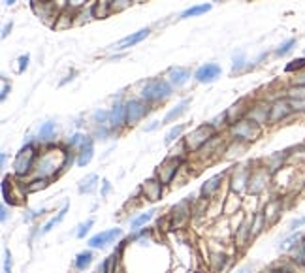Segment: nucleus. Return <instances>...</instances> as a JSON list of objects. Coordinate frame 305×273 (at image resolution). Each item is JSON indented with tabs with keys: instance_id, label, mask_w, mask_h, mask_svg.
Segmentation results:
<instances>
[{
	"instance_id": "nucleus-1",
	"label": "nucleus",
	"mask_w": 305,
	"mask_h": 273,
	"mask_svg": "<svg viewBox=\"0 0 305 273\" xmlns=\"http://www.w3.org/2000/svg\"><path fill=\"white\" fill-rule=\"evenodd\" d=\"M66 160H68V149H61L49 145L47 151L40 153L34 166V175L36 177H57L66 170Z\"/></svg>"
},
{
	"instance_id": "nucleus-2",
	"label": "nucleus",
	"mask_w": 305,
	"mask_h": 273,
	"mask_svg": "<svg viewBox=\"0 0 305 273\" xmlns=\"http://www.w3.org/2000/svg\"><path fill=\"white\" fill-rule=\"evenodd\" d=\"M38 157H40L38 145L34 141H29L15 155V160H13V175L15 177H29L31 173H34V166H36Z\"/></svg>"
},
{
	"instance_id": "nucleus-3",
	"label": "nucleus",
	"mask_w": 305,
	"mask_h": 273,
	"mask_svg": "<svg viewBox=\"0 0 305 273\" xmlns=\"http://www.w3.org/2000/svg\"><path fill=\"white\" fill-rule=\"evenodd\" d=\"M171 87L173 85L166 81V79H160V77H155V79H149L143 83L139 95L145 102H162L171 96Z\"/></svg>"
},
{
	"instance_id": "nucleus-4",
	"label": "nucleus",
	"mask_w": 305,
	"mask_h": 273,
	"mask_svg": "<svg viewBox=\"0 0 305 273\" xmlns=\"http://www.w3.org/2000/svg\"><path fill=\"white\" fill-rule=\"evenodd\" d=\"M215 136H217V128L211 125V123H205V125L196 126L183 141H185L189 153H198V151Z\"/></svg>"
},
{
	"instance_id": "nucleus-5",
	"label": "nucleus",
	"mask_w": 305,
	"mask_h": 273,
	"mask_svg": "<svg viewBox=\"0 0 305 273\" xmlns=\"http://www.w3.org/2000/svg\"><path fill=\"white\" fill-rule=\"evenodd\" d=\"M230 130L234 139L243 141V143L245 141H254L256 137L260 136V125L254 123L253 119H249V117H245L241 121H237L236 125H232Z\"/></svg>"
},
{
	"instance_id": "nucleus-6",
	"label": "nucleus",
	"mask_w": 305,
	"mask_h": 273,
	"mask_svg": "<svg viewBox=\"0 0 305 273\" xmlns=\"http://www.w3.org/2000/svg\"><path fill=\"white\" fill-rule=\"evenodd\" d=\"M183 164H185V157H171V155H169V157L158 166L155 175L168 187V185H171V181L177 177L179 170L183 168Z\"/></svg>"
},
{
	"instance_id": "nucleus-7",
	"label": "nucleus",
	"mask_w": 305,
	"mask_h": 273,
	"mask_svg": "<svg viewBox=\"0 0 305 273\" xmlns=\"http://www.w3.org/2000/svg\"><path fill=\"white\" fill-rule=\"evenodd\" d=\"M125 105H127V125L130 126L137 125L149 113V104L143 98H130L128 102H125Z\"/></svg>"
},
{
	"instance_id": "nucleus-8",
	"label": "nucleus",
	"mask_w": 305,
	"mask_h": 273,
	"mask_svg": "<svg viewBox=\"0 0 305 273\" xmlns=\"http://www.w3.org/2000/svg\"><path fill=\"white\" fill-rule=\"evenodd\" d=\"M192 213V196H187L185 200H181L179 204H175L171 207V213H169V221H171V228H175L179 224L187 221Z\"/></svg>"
},
{
	"instance_id": "nucleus-9",
	"label": "nucleus",
	"mask_w": 305,
	"mask_h": 273,
	"mask_svg": "<svg viewBox=\"0 0 305 273\" xmlns=\"http://www.w3.org/2000/svg\"><path fill=\"white\" fill-rule=\"evenodd\" d=\"M121 236H123V230H121V228H111V230L98 232V234H95V236L87 241V245H89L91 249H104V247H107L109 243H113L117 238H121Z\"/></svg>"
},
{
	"instance_id": "nucleus-10",
	"label": "nucleus",
	"mask_w": 305,
	"mask_h": 273,
	"mask_svg": "<svg viewBox=\"0 0 305 273\" xmlns=\"http://www.w3.org/2000/svg\"><path fill=\"white\" fill-rule=\"evenodd\" d=\"M164 183L157 177V175H153L151 179H147L139 189H141V194H143V198L149 200V202H158V200L162 198V194H164Z\"/></svg>"
},
{
	"instance_id": "nucleus-11",
	"label": "nucleus",
	"mask_w": 305,
	"mask_h": 273,
	"mask_svg": "<svg viewBox=\"0 0 305 273\" xmlns=\"http://www.w3.org/2000/svg\"><path fill=\"white\" fill-rule=\"evenodd\" d=\"M270 170H254L251 171V177H249V183H247V190L251 192V194H260L266 187H268V183H270Z\"/></svg>"
},
{
	"instance_id": "nucleus-12",
	"label": "nucleus",
	"mask_w": 305,
	"mask_h": 273,
	"mask_svg": "<svg viewBox=\"0 0 305 273\" xmlns=\"http://www.w3.org/2000/svg\"><path fill=\"white\" fill-rule=\"evenodd\" d=\"M221 66L215 63H207L200 66L196 72H194V79L198 81V83H213V81H217L219 77H221Z\"/></svg>"
},
{
	"instance_id": "nucleus-13",
	"label": "nucleus",
	"mask_w": 305,
	"mask_h": 273,
	"mask_svg": "<svg viewBox=\"0 0 305 273\" xmlns=\"http://www.w3.org/2000/svg\"><path fill=\"white\" fill-rule=\"evenodd\" d=\"M93 157H95V137L85 136L81 147L77 149V158H75V162H77L79 168H85V166L93 160Z\"/></svg>"
},
{
	"instance_id": "nucleus-14",
	"label": "nucleus",
	"mask_w": 305,
	"mask_h": 273,
	"mask_svg": "<svg viewBox=\"0 0 305 273\" xmlns=\"http://www.w3.org/2000/svg\"><path fill=\"white\" fill-rule=\"evenodd\" d=\"M292 111H294V109H292V105H290V100H284V98L275 100L273 104H271V111H270V125L286 119Z\"/></svg>"
},
{
	"instance_id": "nucleus-15",
	"label": "nucleus",
	"mask_w": 305,
	"mask_h": 273,
	"mask_svg": "<svg viewBox=\"0 0 305 273\" xmlns=\"http://www.w3.org/2000/svg\"><path fill=\"white\" fill-rule=\"evenodd\" d=\"M127 125V105L123 102H115L113 107L109 109V128L119 130Z\"/></svg>"
},
{
	"instance_id": "nucleus-16",
	"label": "nucleus",
	"mask_w": 305,
	"mask_h": 273,
	"mask_svg": "<svg viewBox=\"0 0 305 273\" xmlns=\"http://www.w3.org/2000/svg\"><path fill=\"white\" fill-rule=\"evenodd\" d=\"M224 175L226 173H217V175H213L211 179H207L203 185H202V189H200V196L202 200L205 202V200H209L217 190L221 189V185H222V181H224Z\"/></svg>"
},
{
	"instance_id": "nucleus-17",
	"label": "nucleus",
	"mask_w": 305,
	"mask_h": 273,
	"mask_svg": "<svg viewBox=\"0 0 305 273\" xmlns=\"http://www.w3.org/2000/svg\"><path fill=\"white\" fill-rule=\"evenodd\" d=\"M149 34H151V29H141V31L134 32V34H128L123 40H119L117 45H113L111 49H127V47H132V45L139 43L141 40H145Z\"/></svg>"
},
{
	"instance_id": "nucleus-18",
	"label": "nucleus",
	"mask_w": 305,
	"mask_h": 273,
	"mask_svg": "<svg viewBox=\"0 0 305 273\" xmlns=\"http://www.w3.org/2000/svg\"><path fill=\"white\" fill-rule=\"evenodd\" d=\"M245 98H241V100H237L236 104L232 105L230 109L226 111V119H228V125H236L237 121H241V119H245V115H249V111L251 109H247V107H243L245 105Z\"/></svg>"
},
{
	"instance_id": "nucleus-19",
	"label": "nucleus",
	"mask_w": 305,
	"mask_h": 273,
	"mask_svg": "<svg viewBox=\"0 0 305 273\" xmlns=\"http://www.w3.org/2000/svg\"><path fill=\"white\" fill-rule=\"evenodd\" d=\"M251 177V168H241L237 171H234V175L230 179V185L234 192H241L243 189H247V183Z\"/></svg>"
},
{
	"instance_id": "nucleus-20",
	"label": "nucleus",
	"mask_w": 305,
	"mask_h": 273,
	"mask_svg": "<svg viewBox=\"0 0 305 273\" xmlns=\"http://www.w3.org/2000/svg\"><path fill=\"white\" fill-rule=\"evenodd\" d=\"M19 196L13 192V181H11L10 175H6V177L2 179V200H4V204L6 205H17L19 204Z\"/></svg>"
},
{
	"instance_id": "nucleus-21",
	"label": "nucleus",
	"mask_w": 305,
	"mask_h": 273,
	"mask_svg": "<svg viewBox=\"0 0 305 273\" xmlns=\"http://www.w3.org/2000/svg\"><path fill=\"white\" fill-rule=\"evenodd\" d=\"M270 111H271V105L258 104L249 111V115L247 117L253 119L254 123H258V125H264V123H270Z\"/></svg>"
},
{
	"instance_id": "nucleus-22",
	"label": "nucleus",
	"mask_w": 305,
	"mask_h": 273,
	"mask_svg": "<svg viewBox=\"0 0 305 273\" xmlns=\"http://www.w3.org/2000/svg\"><path fill=\"white\" fill-rule=\"evenodd\" d=\"M190 79V72L187 68H171L169 70V83L173 85V87H181V85H185L187 81Z\"/></svg>"
},
{
	"instance_id": "nucleus-23",
	"label": "nucleus",
	"mask_w": 305,
	"mask_h": 273,
	"mask_svg": "<svg viewBox=\"0 0 305 273\" xmlns=\"http://www.w3.org/2000/svg\"><path fill=\"white\" fill-rule=\"evenodd\" d=\"M96 185H98V175L89 173L87 177H83L77 183V190H79V194H91V192H95Z\"/></svg>"
},
{
	"instance_id": "nucleus-24",
	"label": "nucleus",
	"mask_w": 305,
	"mask_h": 273,
	"mask_svg": "<svg viewBox=\"0 0 305 273\" xmlns=\"http://www.w3.org/2000/svg\"><path fill=\"white\" fill-rule=\"evenodd\" d=\"M190 105V98H183L181 102H179L173 109H169L168 113H166V117H164V123H173L177 117H181L185 111H187V107Z\"/></svg>"
},
{
	"instance_id": "nucleus-25",
	"label": "nucleus",
	"mask_w": 305,
	"mask_h": 273,
	"mask_svg": "<svg viewBox=\"0 0 305 273\" xmlns=\"http://www.w3.org/2000/svg\"><path fill=\"white\" fill-rule=\"evenodd\" d=\"M93 252L91 251H83V252H79L77 256L74 258V270L75 272H85L91 264H93Z\"/></svg>"
},
{
	"instance_id": "nucleus-26",
	"label": "nucleus",
	"mask_w": 305,
	"mask_h": 273,
	"mask_svg": "<svg viewBox=\"0 0 305 273\" xmlns=\"http://www.w3.org/2000/svg\"><path fill=\"white\" fill-rule=\"evenodd\" d=\"M219 149H221V137L219 136H215L213 139H209L203 147L198 151L200 153V157L202 158H205V157H209V155H215V153H219Z\"/></svg>"
},
{
	"instance_id": "nucleus-27",
	"label": "nucleus",
	"mask_w": 305,
	"mask_h": 273,
	"mask_svg": "<svg viewBox=\"0 0 305 273\" xmlns=\"http://www.w3.org/2000/svg\"><path fill=\"white\" fill-rule=\"evenodd\" d=\"M279 213H281V200L270 202V204L266 205V209H264V215H266V221L268 222H273Z\"/></svg>"
},
{
	"instance_id": "nucleus-28",
	"label": "nucleus",
	"mask_w": 305,
	"mask_h": 273,
	"mask_svg": "<svg viewBox=\"0 0 305 273\" xmlns=\"http://www.w3.org/2000/svg\"><path fill=\"white\" fill-rule=\"evenodd\" d=\"M266 224H268V221H266V215H264L262 211H260V213H256V215H254V219H253V222H251V236L256 238V236H258V234L266 228Z\"/></svg>"
},
{
	"instance_id": "nucleus-29",
	"label": "nucleus",
	"mask_w": 305,
	"mask_h": 273,
	"mask_svg": "<svg viewBox=\"0 0 305 273\" xmlns=\"http://www.w3.org/2000/svg\"><path fill=\"white\" fill-rule=\"evenodd\" d=\"M155 213H157V209H149V211H145V213H141L139 217H136V219H132V221H130V230H137L139 226L147 224V222L155 217Z\"/></svg>"
},
{
	"instance_id": "nucleus-30",
	"label": "nucleus",
	"mask_w": 305,
	"mask_h": 273,
	"mask_svg": "<svg viewBox=\"0 0 305 273\" xmlns=\"http://www.w3.org/2000/svg\"><path fill=\"white\" fill-rule=\"evenodd\" d=\"M211 10V4H200V6H192L189 10L181 13V19H189V17H198L202 13H207Z\"/></svg>"
},
{
	"instance_id": "nucleus-31",
	"label": "nucleus",
	"mask_w": 305,
	"mask_h": 273,
	"mask_svg": "<svg viewBox=\"0 0 305 273\" xmlns=\"http://www.w3.org/2000/svg\"><path fill=\"white\" fill-rule=\"evenodd\" d=\"M55 130H57V125L53 123V121H47V123H43L42 126H40V134H38V137H40V141H49L53 136H55Z\"/></svg>"
},
{
	"instance_id": "nucleus-32",
	"label": "nucleus",
	"mask_w": 305,
	"mask_h": 273,
	"mask_svg": "<svg viewBox=\"0 0 305 273\" xmlns=\"http://www.w3.org/2000/svg\"><path fill=\"white\" fill-rule=\"evenodd\" d=\"M213 258H211V262H213V270L217 273H221L224 268H226V264H228V256L224 254V252H213L211 254Z\"/></svg>"
},
{
	"instance_id": "nucleus-33",
	"label": "nucleus",
	"mask_w": 305,
	"mask_h": 273,
	"mask_svg": "<svg viewBox=\"0 0 305 273\" xmlns=\"http://www.w3.org/2000/svg\"><path fill=\"white\" fill-rule=\"evenodd\" d=\"M51 179L49 177H34L31 183H27V190L29 192H36V190H43L45 187H49Z\"/></svg>"
},
{
	"instance_id": "nucleus-34",
	"label": "nucleus",
	"mask_w": 305,
	"mask_h": 273,
	"mask_svg": "<svg viewBox=\"0 0 305 273\" xmlns=\"http://www.w3.org/2000/svg\"><path fill=\"white\" fill-rule=\"evenodd\" d=\"M183 130H185V125H177V126H173V128H169L168 134L164 136V143H166V145H171L173 141H177L179 137H181V134H183Z\"/></svg>"
},
{
	"instance_id": "nucleus-35",
	"label": "nucleus",
	"mask_w": 305,
	"mask_h": 273,
	"mask_svg": "<svg viewBox=\"0 0 305 273\" xmlns=\"http://www.w3.org/2000/svg\"><path fill=\"white\" fill-rule=\"evenodd\" d=\"M93 119H95L96 126H105V128H109V111H105V109H96Z\"/></svg>"
},
{
	"instance_id": "nucleus-36",
	"label": "nucleus",
	"mask_w": 305,
	"mask_h": 273,
	"mask_svg": "<svg viewBox=\"0 0 305 273\" xmlns=\"http://www.w3.org/2000/svg\"><path fill=\"white\" fill-rule=\"evenodd\" d=\"M292 252H294V260L304 262L305 260V238H302L300 241H296L292 245Z\"/></svg>"
},
{
	"instance_id": "nucleus-37",
	"label": "nucleus",
	"mask_w": 305,
	"mask_h": 273,
	"mask_svg": "<svg viewBox=\"0 0 305 273\" xmlns=\"http://www.w3.org/2000/svg\"><path fill=\"white\" fill-rule=\"evenodd\" d=\"M304 236L300 234V232H294L292 236H288L286 239H283V243H279V251H286V249H292V245H294L296 241H300Z\"/></svg>"
},
{
	"instance_id": "nucleus-38",
	"label": "nucleus",
	"mask_w": 305,
	"mask_h": 273,
	"mask_svg": "<svg viewBox=\"0 0 305 273\" xmlns=\"http://www.w3.org/2000/svg\"><path fill=\"white\" fill-rule=\"evenodd\" d=\"M288 157V153L284 151V153H277V155H273V157L270 158V166H268V170L270 171H275V170L281 168V164H283V160Z\"/></svg>"
},
{
	"instance_id": "nucleus-39",
	"label": "nucleus",
	"mask_w": 305,
	"mask_h": 273,
	"mask_svg": "<svg viewBox=\"0 0 305 273\" xmlns=\"http://www.w3.org/2000/svg\"><path fill=\"white\" fill-rule=\"evenodd\" d=\"M95 226V219H89V221H85L83 224H79L77 226V232H75V238H79V239H83L85 236L91 232V228Z\"/></svg>"
},
{
	"instance_id": "nucleus-40",
	"label": "nucleus",
	"mask_w": 305,
	"mask_h": 273,
	"mask_svg": "<svg viewBox=\"0 0 305 273\" xmlns=\"http://www.w3.org/2000/svg\"><path fill=\"white\" fill-rule=\"evenodd\" d=\"M296 45V38H290V40H286L284 43H281L277 49H275V55L277 57H284L286 53H290L292 51V47Z\"/></svg>"
},
{
	"instance_id": "nucleus-41",
	"label": "nucleus",
	"mask_w": 305,
	"mask_h": 273,
	"mask_svg": "<svg viewBox=\"0 0 305 273\" xmlns=\"http://www.w3.org/2000/svg\"><path fill=\"white\" fill-rule=\"evenodd\" d=\"M243 66H245V53L237 51L234 55V63H232V72H239Z\"/></svg>"
},
{
	"instance_id": "nucleus-42",
	"label": "nucleus",
	"mask_w": 305,
	"mask_h": 273,
	"mask_svg": "<svg viewBox=\"0 0 305 273\" xmlns=\"http://www.w3.org/2000/svg\"><path fill=\"white\" fill-rule=\"evenodd\" d=\"M302 68H305V57L296 59V61H292L290 64H286V66H284V72H298V70H302Z\"/></svg>"
},
{
	"instance_id": "nucleus-43",
	"label": "nucleus",
	"mask_w": 305,
	"mask_h": 273,
	"mask_svg": "<svg viewBox=\"0 0 305 273\" xmlns=\"http://www.w3.org/2000/svg\"><path fill=\"white\" fill-rule=\"evenodd\" d=\"M83 139H85V136L83 134H74V136L70 137V141H68V149H74V151H77V149L81 147V143H83Z\"/></svg>"
},
{
	"instance_id": "nucleus-44",
	"label": "nucleus",
	"mask_w": 305,
	"mask_h": 273,
	"mask_svg": "<svg viewBox=\"0 0 305 273\" xmlns=\"http://www.w3.org/2000/svg\"><path fill=\"white\" fill-rule=\"evenodd\" d=\"M290 98H305V85H294L292 89H288Z\"/></svg>"
},
{
	"instance_id": "nucleus-45",
	"label": "nucleus",
	"mask_w": 305,
	"mask_h": 273,
	"mask_svg": "<svg viewBox=\"0 0 305 273\" xmlns=\"http://www.w3.org/2000/svg\"><path fill=\"white\" fill-rule=\"evenodd\" d=\"M290 105L294 111H305V98H290Z\"/></svg>"
},
{
	"instance_id": "nucleus-46",
	"label": "nucleus",
	"mask_w": 305,
	"mask_h": 273,
	"mask_svg": "<svg viewBox=\"0 0 305 273\" xmlns=\"http://www.w3.org/2000/svg\"><path fill=\"white\" fill-rule=\"evenodd\" d=\"M305 224V217H300V219H294V221L288 224V234H294L296 230H300V226H304Z\"/></svg>"
},
{
	"instance_id": "nucleus-47",
	"label": "nucleus",
	"mask_w": 305,
	"mask_h": 273,
	"mask_svg": "<svg viewBox=\"0 0 305 273\" xmlns=\"http://www.w3.org/2000/svg\"><path fill=\"white\" fill-rule=\"evenodd\" d=\"M4 273H11V252H10V249H4Z\"/></svg>"
},
{
	"instance_id": "nucleus-48",
	"label": "nucleus",
	"mask_w": 305,
	"mask_h": 273,
	"mask_svg": "<svg viewBox=\"0 0 305 273\" xmlns=\"http://www.w3.org/2000/svg\"><path fill=\"white\" fill-rule=\"evenodd\" d=\"M10 91H11V87H10V85H8V81H6V77L2 75V93H0V100H2V102H4L6 98H8V93H10Z\"/></svg>"
},
{
	"instance_id": "nucleus-49",
	"label": "nucleus",
	"mask_w": 305,
	"mask_h": 273,
	"mask_svg": "<svg viewBox=\"0 0 305 273\" xmlns=\"http://www.w3.org/2000/svg\"><path fill=\"white\" fill-rule=\"evenodd\" d=\"M29 61H31V57H29V55H23V57H19V70H17L19 74H23V72L29 68Z\"/></svg>"
},
{
	"instance_id": "nucleus-50",
	"label": "nucleus",
	"mask_w": 305,
	"mask_h": 273,
	"mask_svg": "<svg viewBox=\"0 0 305 273\" xmlns=\"http://www.w3.org/2000/svg\"><path fill=\"white\" fill-rule=\"evenodd\" d=\"M151 234V228H145V230H139V232H134L132 236H128V241H136L139 238H143V236H149Z\"/></svg>"
},
{
	"instance_id": "nucleus-51",
	"label": "nucleus",
	"mask_w": 305,
	"mask_h": 273,
	"mask_svg": "<svg viewBox=\"0 0 305 273\" xmlns=\"http://www.w3.org/2000/svg\"><path fill=\"white\" fill-rule=\"evenodd\" d=\"M109 190H111V183H109L107 179H104V181H102V192H100V196H102V198H107Z\"/></svg>"
},
{
	"instance_id": "nucleus-52",
	"label": "nucleus",
	"mask_w": 305,
	"mask_h": 273,
	"mask_svg": "<svg viewBox=\"0 0 305 273\" xmlns=\"http://www.w3.org/2000/svg\"><path fill=\"white\" fill-rule=\"evenodd\" d=\"M11 27H13V23H6V25H4V29H2V34H0V36H2V38H8V34H10L11 32Z\"/></svg>"
},
{
	"instance_id": "nucleus-53",
	"label": "nucleus",
	"mask_w": 305,
	"mask_h": 273,
	"mask_svg": "<svg viewBox=\"0 0 305 273\" xmlns=\"http://www.w3.org/2000/svg\"><path fill=\"white\" fill-rule=\"evenodd\" d=\"M6 219H8V205L4 204V205L0 207V221H2V222H6Z\"/></svg>"
},
{
	"instance_id": "nucleus-54",
	"label": "nucleus",
	"mask_w": 305,
	"mask_h": 273,
	"mask_svg": "<svg viewBox=\"0 0 305 273\" xmlns=\"http://www.w3.org/2000/svg\"><path fill=\"white\" fill-rule=\"evenodd\" d=\"M158 125H160V121H155V123H153V125L145 126V132H153V130H155V128H157Z\"/></svg>"
},
{
	"instance_id": "nucleus-55",
	"label": "nucleus",
	"mask_w": 305,
	"mask_h": 273,
	"mask_svg": "<svg viewBox=\"0 0 305 273\" xmlns=\"http://www.w3.org/2000/svg\"><path fill=\"white\" fill-rule=\"evenodd\" d=\"M85 2H87V0H70V6H75V8H77V6H83Z\"/></svg>"
},
{
	"instance_id": "nucleus-56",
	"label": "nucleus",
	"mask_w": 305,
	"mask_h": 273,
	"mask_svg": "<svg viewBox=\"0 0 305 273\" xmlns=\"http://www.w3.org/2000/svg\"><path fill=\"white\" fill-rule=\"evenodd\" d=\"M237 273H253V266H243Z\"/></svg>"
},
{
	"instance_id": "nucleus-57",
	"label": "nucleus",
	"mask_w": 305,
	"mask_h": 273,
	"mask_svg": "<svg viewBox=\"0 0 305 273\" xmlns=\"http://www.w3.org/2000/svg\"><path fill=\"white\" fill-rule=\"evenodd\" d=\"M296 85H305V74H300L296 79Z\"/></svg>"
},
{
	"instance_id": "nucleus-58",
	"label": "nucleus",
	"mask_w": 305,
	"mask_h": 273,
	"mask_svg": "<svg viewBox=\"0 0 305 273\" xmlns=\"http://www.w3.org/2000/svg\"><path fill=\"white\" fill-rule=\"evenodd\" d=\"M0 164H2V166L6 164V153H2V155H0Z\"/></svg>"
},
{
	"instance_id": "nucleus-59",
	"label": "nucleus",
	"mask_w": 305,
	"mask_h": 273,
	"mask_svg": "<svg viewBox=\"0 0 305 273\" xmlns=\"http://www.w3.org/2000/svg\"><path fill=\"white\" fill-rule=\"evenodd\" d=\"M15 2H17V0H6V6H13Z\"/></svg>"
},
{
	"instance_id": "nucleus-60",
	"label": "nucleus",
	"mask_w": 305,
	"mask_h": 273,
	"mask_svg": "<svg viewBox=\"0 0 305 273\" xmlns=\"http://www.w3.org/2000/svg\"><path fill=\"white\" fill-rule=\"evenodd\" d=\"M215 2H224V0H215Z\"/></svg>"
}]
</instances>
